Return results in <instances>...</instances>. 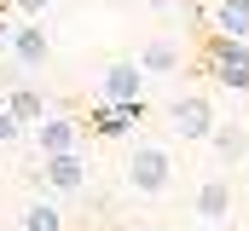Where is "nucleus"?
<instances>
[{"label":"nucleus","mask_w":249,"mask_h":231,"mask_svg":"<svg viewBox=\"0 0 249 231\" xmlns=\"http://www.w3.org/2000/svg\"><path fill=\"white\" fill-rule=\"evenodd\" d=\"M122 179H127V191H139V197H162L174 185V150L157 145V139H139L127 150V162H122Z\"/></svg>","instance_id":"1"},{"label":"nucleus","mask_w":249,"mask_h":231,"mask_svg":"<svg viewBox=\"0 0 249 231\" xmlns=\"http://www.w3.org/2000/svg\"><path fill=\"white\" fill-rule=\"evenodd\" d=\"M214 104L203 99V93H180V99H168L162 104V127H168V139H180V145H209V133H214Z\"/></svg>","instance_id":"2"},{"label":"nucleus","mask_w":249,"mask_h":231,"mask_svg":"<svg viewBox=\"0 0 249 231\" xmlns=\"http://www.w3.org/2000/svg\"><path fill=\"white\" fill-rule=\"evenodd\" d=\"M35 185L41 191H53V197H81L87 185H93V168H87V156L81 150H64V156H41V173H35Z\"/></svg>","instance_id":"3"},{"label":"nucleus","mask_w":249,"mask_h":231,"mask_svg":"<svg viewBox=\"0 0 249 231\" xmlns=\"http://www.w3.org/2000/svg\"><path fill=\"white\" fill-rule=\"evenodd\" d=\"M145 69H139V58H110L105 69H99V104H145Z\"/></svg>","instance_id":"4"},{"label":"nucleus","mask_w":249,"mask_h":231,"mask_svg":"<svg viewBox=\"0 0 249 231\" xmlns=\"http://www.w3.org/2000/svg\"><path fill=\"white\" fill-rule=\"evenodd\" d=\"M29 139H35V150L41 156H64V150H81V139H87V127L75 121V116H58L47 110L35 127H29Z\"/></svg>","instance_id":"5"},{"label":"nucleus","mask_w":249,"mask_h":231,"mask_svg":"<svg viewBox=\"0 0 249 231\" xmlns=\"http://www.w3.org/2000/svg\"><path fill=\"white\" fill-rule=\"evenodd\" d=\"M0 52L12 58L18 69H47V58H53L47 23H12V35H6V47H0Z\"/></svg>","instance_id":"6"},{"label":"nucleus","mask_w":249,"mask_h":231,"mask_svg":"<svg viewBox=\"0 0 249 231\" xmlns=\"http://www.w3.org/2000/svg\"><path fill=\"white\" fill-rule=\"evenodd\" d=\"M209 75L220 81V87H238V93H249V41H214L209 47Z\"/></svg>","instance_id":"7"},{"label":"nucleus","mask_w":249,"mask_h":231,"mask_svg":"<svg viewBox=\"0 0 249 231\" xmlns=\"http://www.w3.org/2000/svg\"><path fill=\"white\" fill-rule=\"evenodd\" d=\"M191 208H197V220L226 226V220H232V179H226V173H203L197 191H191Z\"/></svg>","instance_id":"8"},{"label":"nucleus","mask_w":249,"mask_h":231,"mask_svg":"<svg viewBox=\"0 0 249 231\" xmlns=\"http://www.w3.org/2000/svg\"><path fill=\"white\" fill-rule=\"evenodd\" d=\"M186 64V41L180 35H151L145 47H139V69L145 75H174Z\"/></svg>","instance_id":"9"},{"label":"nucleus","mask_w":249,"mask_h":231,"mask_svg":"<svg viewBox=\"0 0 249 231\" xmlns=\"http://www.w3.org/2000/svg\"><path fill=\"white\" fill-rule=\"evenodd\" d=\"M209 145H214V162H220V168L249 162V127H244V121H214Z\"/></svg>","instance_id":"10"},{"label":"nucleus","mask_w":249,"mask_h":231,"mask_svg":"<svg viewBox=\"0 0 249 231\" xmlns=\"http://www.w3.org/2000/svg\"><path fill=\"white\" fill-rule=\"evenodd\" d=\"M18 231H64V208L53 191H41V197H29L23 208H18Z\"/></svg>","instance_id":"11"},{"label":"nucleus","mask_w":249,"mask_h":231,"mask_svg":"<svg viewBox=\"0 0 249 231\" xmlns=\"http://www.w3.org/2000/svg\"><path fill=\"white\" fill-rule=\"evenodd\" d=\"M214 35L249 41V0H214Z\"/></svg>","instance_id":"12"},{"label":"nucleus","mask_w":249,"mask_h":231,"mask_svg":"<svg viewBox=\"0 0 249 231\" xmlns=\"http://www.w3.org/2000/svg\"><path fill=\"white\" fill-rule=\"evenodd\" d=\"M0 99H6V104H12V110L23 116V121H29V127H35V121H41V116H47V99H41V93H35V87H6V93H0Z\"/></svg>","instance_id":"13"},{"label":"nucleus","mask_w":249,"mask_h":231,"mask_svg":"<svg viewBox=\"0 0 249 231\" xmlns=\"http://www.w3.org/2000/svg\"><path fill=\"white\" fill-rule=\"evenodd\" d=\"M23 133H29V121H23V116H18L6 99H0V145H18Z\"/></svg>","instance_id":"14"},{"label":"nucleus","mask_w":249,"mask_h":231,"mask_svg":"<svg viewBox=\"0 0 249 231\" xmlns=\"http://www.w3.org/2000/svg\"><path fill=\"white\" fill-rule=\"evenodd\" d=\"M12 6H18V12H23V17H41V12H47V6H53V0H12Z\"/></svg>","instance_id":"15"},{"label":"nucleus","mask_w":249,"mask_h":231,"mask_svg":"<svg viewBox=\"0 0 249 231\" xmlns=\"http://www.w3.org/2000/svg\"><path fill=\"white\" fill-rule=\"evenodd\" d=\"M110 6H127V0H110Z\"/></svg>","instance_id":"16"},{"label":"nucleus","mask_w":249,"mask_h":231,"mask_svg":"<svg viewBox=\"0 0 249 231\" xmlns=\"http://www.w3.org/2000/svg\"><path fill=\"white\" fill-rule=\"evenodd\" d=\"M145 231H162V226H145Z\"/></svg>","instance_id":"17"},{"label":"nucleus","mask_w":249,"mask_h":231,"mask_svg":"<svg viewBox=\"0 0 249 231\" xmlns=\"http://www.w3.org/2000/svg\"><path fill=\"white\" fill-rule=\"evenodd\" d=\"M244 231H249V226H244Z\"/></svg>","instance_id":"18"}]
</instances>
